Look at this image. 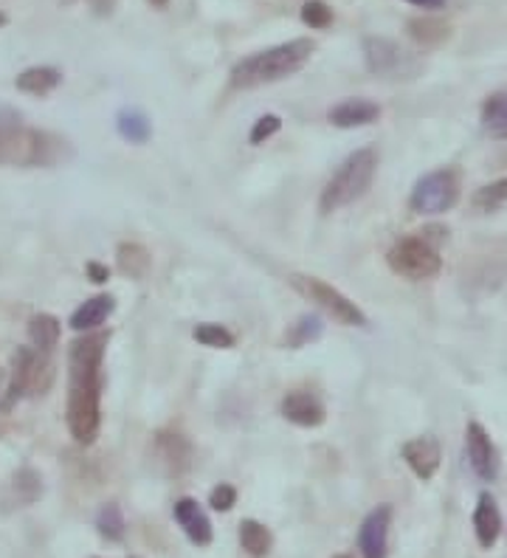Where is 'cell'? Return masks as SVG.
Returning <instances> with one entry per match:
<instances>
[{
  "label": "cell",
  "mask_w": 507,
  "mask_h": 558,
  "mask_svg": "<svg viewBox=\"0 0 507 558\" xmlns=\"http://www.w3.org/2000/svg\"><path fill=\"white\" fill-rule=\"evenodd\" d=\"M116 130L130 144H144L153 136V124H149V119L144 117L142 110H122L116 117Z\"/></svg>",
  "instance_id": "cell-24"
},
{
  "label": "cell",
  "mask_w": 507,
  "mask_h": 558,
  "mask_svg": "<svg viewBox=\"0 0 507 558\" xmlns=\"http://www.w3.org/2000/svg\"><path fill=\"white\" fill-rule=\"evenodd\" d=\"M62 82V71L51 69V65H34V69H26L23 74H17L14 85L17 90L28 96H46L57 88Z\"/></svg>",
  "instance_id": "cell-21"
},
{
  "label": "cell",
  "mask_w": 507,
  "mask_h": 558,
  "mask_svg": "<svg viewBox=\"0 0 507 558\" xmlns=\"http://www.w3.org/2000/svg\"><path fill=\"white\" fill-rule=\"evenodd\" d=\"M192 339L203 348H212V350H229L237 344V336L231 333L226 325H215V322H203L192 330Z\"/></svg>",
  "instance_id": "cell-26"
},
{
  "label": "cell",
  "mask_w": 507,
  "mask_h": 558,
  "mask_svg": "<svg viewBox=\"0 0 507 558\" xmlns=\"http://www.w3.org/2000/svg\"><path fill=\"white\" fill-rule=\"evenodd\" d=\"M473 531H476L480 547L491 550V547L496 545V538H499L502 533V517L491 494H482L480 497V505H476V511H473Z\"/></svg>",
  "instance_id": "cell-18"
},
{
  "label": "cell",
  "mask_w": 507,
  "mask_h": 558,
  "mask_svg": "<svg viewBox=\"0 0 507 558\" xmlns=\"http://www.w3.org/2000/svg\"><path fill=\"white\" fill-rule=\"evenodd\" d=\"M62 336V325L57 316L51 314H34L28 319V341H32V348L43 350V353H51V350L60 344Z\"/></svg>",
  "instance_id": "cell-22"
},
{
  "label": "cell",
  "mask_w": 507,
  "mask_h": 558,
  "mask_svg": "<svg viewBox=\"0 0 507 558\" xmlns=\"http://www.w3.org/2000/svg\"><path fill=\"white\" fill-rule=\"evenodd\" d=\"M482 124L494 138H507V94L487 96L482 105Z\"/></svg>",
  "instance_id": "cell-25"
},
{
  "label": "cell",
  "mask_w": 507,
  "mask_h": 558,
  "mask_svg": "<svg viewBox=\"0 0 507 558\" xmlns=\"http://www.w3.org/2000/svg\"><path fill=\"white\" fill-rule=\"evenodd\" d=\"M116 268L130 279H144L153 268V254L142 243H122L116 248Z\"/></svg>",
  "instance_id": "cell-20"
},
{
  "label": "cell",
  "mask_w": 507,
  "mask_h": 558,
  "mask_svg": "<svg viewBox=\"0 0 507 558\" xmlns=\"http://www.w3.org/2000/svg\"><path fill=\"white\" fill-rule=\"evenodd\" d=\"M149 3H153L156 9H167L169 7V0H149Z\"/></svg>",
  "instance_id": "cell-36"
},
{
  "label": "cell",
  "mask_w": 507,
  "mask_h": 558,
  "mask_svg": "<svg viewBox=\"0 0 507 558\" xmlns=\"http://www.w3.org/2000/svg\"><path fill=\"white\" fill-rule=\"evenodd\" d=\"M7 23H9V17H7V14H3V12H0V28L7 26Z\"/></svg>",
  "instance_id": "cell-37"
},
{
  "label": "cell",
  "mask_w": 507,
  "mask_h": 558,
  "mask_svg": "<svg viewBox=\"0 0 507 558\" xmlns=\"http://www.w3.org/2000/svg\"><path fill=\"white\" fill-rule=\"evenodd\" d=\"M313 51H316V43L307 40V37H297V40L279 43V46L265 48L257 54L243 57L231 69L229 85L234 90H254L288 80V76L299 74L311 62Z\"/></svg>",
  "instance_id": "cell-3"
},
{
  "label": "cell",
  "mask_w": 507,
  "mask_h": 558,
  "mask_svg": "<svg viewBox=\"0 0 507 558\" xmlns=\"http://www.w3.org/2000/svg\"><path fill=\"white\" fill-rule=\"evenodd\" d=\"M96 527L108 542H122L124 533H128V522L122 517V508L116 502H108L96 517Z\"/></svg>",
  "instance_id": "cell-27"
},
{
  "label": "cell",
  "mask_w": 507,
  "mask_h": 558,
  "mask_svg": "<svg viewBox=\"0 0 507 558\" xmlns=\"http://www.w3.org/2000/svg\"><path fill=\"white\" fill-rule=\"evenodd\" d=\"M302 23L307 28L322 32V28H327L333 23V9L327 7L325 0H311V3H304L302 7Z\"/></svg>",
  "instance_id": "cell-31"
},
{
  "label": "cell",
  "mask_w": 507,
  "mask_h": 558,
  "mask_svg": "<svg viewBox=\"0 0 507 558\" xmlns=\"http://www.w3.org/2000/svg\"><path fill=\"white\" fill-rule=\"evenodd\" d=\"M381 108L378 102H372V99H345V102H338L336 108H330L327 119L330 124L341 130H352V128H366V124L378 122Z\"/></svg>",
  "instance_id": "cell-17"
},
{
  "label": "cell",
  "mask_w": 507,
  "mask_h": 558,
  "mask_svg": "<svg viewBox=\"0 0 507 558\" xmlns=\"http://www.w3.org/2000/svg\"><path fill=\"white\" fill-rule=\"evenodd\" d=\"M288 282H291V288L299 293V296H304V300H311L313 305L322 307V311H325L327 316H333L338 325H347V327L370 325L364 311H361L352 300H347L345 293L338 291V288L327 286L325 279L307 277V274H293Z\"/></svg>",
  "instance_id": "cell-6"
},
{
  "label": "cell",
  "mask_w": 507,
  "mask_h": 558,
  "mask_svg": "<svg viewBox=\"0 0 507 558\" xmlns=\"http://www.w3.org/2000/svg\"><path fill=\"white\" fill-rule=\"evenodd\" d=\"M406 32H409V37L423 48L443 46V43L451 37V26H448L446 21H439V17H432V14L412 17V21L406 23Z\"/></svg>",
  "instance_id": "cell-19"
},
{
  "label": "cell",
  "mask_w": 507,
  "mask_h": 558,
  "mask_svg": "<svg viewBox=\"0 0 507 558\" xmlns=\"http://www.w3.org/2000/svg\"><path fill=\"white\" fill-rule=\"evenodd\" d=\"M409 3H414V7H420V9H437V7H443V0H409Z\"/></svg>",
  "instance_id": "cell-35"
},
{
  "label": "cell",
  "mask_w": 507,
  "mask_h": 558,
  "mask_svg": "<svg viewBox=\"0 0 507 558\" xmlns=\"http://www.w3.org/2000/svg\"><path fill=\"white\" fill-rule=\"evenodd\" d=\"M322 336V319L318 316H302L297 325L288 327V333H285V344L293 350L304 348V344H311Z\"/></svg>",
  "instance_id": "cell-28"
},
{
  "label": "cell",
  "mask_w": 507,
  "mask_h": 558,
  "mask_svg": "<svg viewBox=\"0 0 507 558\" xmlns=\"http://www.w3.org/2000/svg\"><path fill=\"white\" fill-rule=\"evenodd\" d=\"M51 381H55V364L48 353L37 348H21L12 355V378H9L3 409H12L26 396H46Z\"/></svg>",
  "instance_id": "cell-5"
},
{
  "label": "cell",
  "mask_w": 507,
  "mask_h": 558,
  "mask_svg": "<svg viewBox=\"0 0 507 558\" xmlns=\"http://www.w3.org/2000/svg\"><path fill=\"white\" fill-rule=\"evenodd\" d=\"M71 158V144L48 130L23 124L21 113L0 108V167H57Z\"/></svg>",
  "instance_id": "cell-2"
},
{
  "label": "cell",
  "mask_w": 507,
  "mask_h": 558,
  "mask_svg": "<svg viewBox=\"0 0 507 558\" xmlns=\"http://www.w3.org/2000/svg\"><path fill=\"white\" fill-rule=\"evenodd\" d=\"M65 3H71V0H65Z\"/></svg>",
  "instance_id": "cell-40"
},
{
  "label": "cell",
  "mask_w": 507,
  "mask_h": 558,
  "mask_svg": "<svg viewBox=\"0 0 507 558\" xmlns=\"http://www.w3.org/2000/svg\"><path fill=\"white\" fill-rule=\"evenodd\" d=\"M336 558H352V556H336Z\"/></svg>",
  "instance_id": "cell-38"
},
{
  "label": "cell",
  "mask_w": 507,
  "mask_h": 558,
  "mask_svg": "<svg viewBox=\"0 0 507 558\" xmlns=\"http://www.w3.org/2000/svg\"><path fill=\"white\" fill-rule=\"evenodd\" d=\"M466 451L473 474L485 480V483H494L496 474H499V454H496L494 440H491V435H487L482 423H468Z\"/></svg>",
  "instance_id": "cell-10"
},
{
  "label": "cell",
  "mask_w": 507,
  "mask_h": 558,
  "mask_svg": "<svg viewBox=\"0 0 507 558\" xmlns=\"http://www.w3.org/2000/svg\"><path fill=\"white\" fill-rule=\"evenodd\" d=\"M116 311V300L110 293H96L88 302H82L71 314V330L76 333H94V330H101V325L108 322V316Z\"/></svg>",
  "instance_id": "cell-16"
},
{
  "label": "cell",
  "mask_w": 507,
  "mask_h": 558,
  "mask_svg": "<svg viewBox=\"0 0 507 558\" xmlns=\"http://www.w3.org/2000/svg\"><path fill=\"white\" fill-rule=\"evenodd\" d=\"M460 190V170L439 167L414 184L412 195H409V209L418 211V215H443V211L457 206Z\"/></svg>",
  "instance_id": "cell-8"
},
{
  "label": "cell",
  "mask_w": 507,
  "mask_h": 558,
  "mask_svg": "<svg viewBox=\"0 0 507 558\" xmlns=\"http://www.w3.org/2000/svg\"><path fill=\"white\" fill-rule=\"evenodd\" d=\"M364 57L366 69L375 76H384V80H403V76H412L418 71V60L386 37H366Z\"/></svg>",
  "instance_id": "cell-9"
},
{
  "label": "cell",
  "mask_w": 507,
  "mask_h": 558,
  "mask_svg": "<svg viewBox=\"0 0 507 558\" xmlns=\"http://www.w3.org/2000/svg\"><path fill=\"white\" fill-rule=\"evenodd\" d=\"M279 412H282L285 421H291L293 426H302V429H316V426L327 421L325 403L318 401V396L307 392V389H291L282 398Z\"/></svg>",
  "instance_id": "cell-12"
},
{
  "label": "cell",
  "mask_w": 507,
  "mask_h": 558,
  "mask_svg": "<svg viewBox=\"0 0 507 558\" xmlns=\"http://www.w3.org/2000/svg\"><path fill=\"white\" fill-rule=\"evenodd\" d=\"M389 527H393V505H378L366 513L359 531V550L364 558H386L389 553Z\"/></svg>",
  "instance_id": "cell-11"
},
{
  "label": "cell",
  "mask_w": 507,
  "mask_h": 558,
  "mask_svg": "<svg viewBox=\"0 0 507 558\" xmlns=\"http://www.w3.org/2000/svg\"><path fill=\"white\" fill-rule=\"evenodd\" d=\"M386 263L398 277L412 279V282H423V279H434L443 271V257H439L437 245L428 243L423 234L414 238H403L389 248Z\"/></svg>",
  "instance_id": "cell-7"
},
{
  "label": "cell",
  "mask_w": 507,
  "mask_h": 558,
  "mask_svg": "<svg viewBox=\"0 0 507 558\" xmlns=\"http://www.w3.org/2000/svg\"><path fill=\"white\" fill-rule=\"evenodd\" d=\"M158 463L167 469V474H183L192 465V442L181 435V432H158L156 442H153Z\"/></svg>",
  "instance_id": "cell-14"
},
{
  "label": "cell",
  "mask_w": 507,
  "mask_h": 558,
  "mask_svg": "<svg viewBox=\"0 0 507 558\" xmlns=\"http://www.w3.org/2000/svg\"><path fill=\"white\" fill-rule=\"evenodd\" d=\"M176 522L181 524V531L186 533V538H190L192 545L195 547H209L212 545V536H215V531H212V522L209 517H206V511L201 508V502L192 497H183L176 502Z\"/></svg>",
  "instance_id": "cell-15"
},
{
  "label": "cell",
  "mask_w": 507,
  "mask_h": 558,
  "mask_svg": "<svg viewBox=\"0 0 507 558\" xmlns=\"http://www.w3.org/2000/svg\"><path fill=\"white\" fill-rule=\"evenodd\" d=\"M400 454H403L406 465L412 469L414 477L423 480V483H428V480L437 474L439 460H443L439 442L434 440V437H414V440H406Z\"/></svg>",
  "instance_id": "cell-13"
},
{
  "label": "cell",
  "mask_w": 507,
  "mask_h": 558,
  "mask_svg": "<svg viewBox=\"0 0 507 558\" xmlns=\"http://www.w3.org/2000/svg\"><path fill=\"white\" fill-rule=\"evenodd\" d=\"M282 130V119L274 117V113H268V117H259L257 122H254V128H251V136L249 142L251 144H265L268 138H274Z\"/></svg>",
  "instance_id": "cell-32"
},
{
  "label": "cell",
  "mask_w": 507,
  "mask_h": 558,
  "mask_svg": "<svg viewBox=\"0 0 507 558\" xmlns=\"http://www.w3.org/2000/svg\"><path fill=\"white\" fill-rule=\"evenodd\" d=\"M85 274H88V279L90 282H96V286H105V282L110 279V268L96 263V259H90L88 266H85Z\"/></svg>",
  "instance_id": "cell-34"
},
{
  "label": "cell",
  "mask_w": 507,
  "mask_h": 558,
  "mask_svg": "<svg viewBox=\"0 0 507 558\" xmlns=\"http://www.w3.org/2000/svg\"><path fill=\"white\" fill-rule=\"evenodd\" d=\"M110 333L94 330L68 348V432L80 446H90L101 426V387H105V350Z\"/></svg>",
  "instance_id": "cell-1"
},
{
  "label": "cell",
  "mask_w": 507,
  "mask_h": 558,
  "mask_svg": "<svg viewBox=\"0 0 507 558\" xmlns=\"http://www.w3.org/2000/svg\"><path fill=\"white\" fill-rule=\"evenodd\" d=\"M209 505H212V508H215V511H220V513L231 511V508H234V505H237V488H234V485L220 483V485H217V488H212Z\"/></svg>",
  "instance_id": "cell-33"
},
{
  "label": "cell",
  "mask_w": 507,
  "mask_h": 558,
  "mask_svg": "<svg viewBox=\"0 0 507 558\" xmlns=\"http://www.w3.org/2000/svg\"><path fill=\"white\" fill-rule=\"evenodd\" d=\"M130 558H138V556H130Z\"/></svg>",
  "instance_id": "cell-39"
},
{
  "label": "cell",
  "mask_w": 507,
  "mask_h": 558,
  "mask_svg": "<svg viewBox=\"0 0 507 558\" xmlns=\"http://www.w3.org/2000/svg\"><path fill=\"white\" fill-rule=\"evenodd\" d=\"M240 545H243V550L251 558H265L270 553V547H274V536H270L268 527L263 522H257V519H243L240 522Z\"/></svg>",
  "instance_id": "cell-23"
},
{
  "label": "cell",
  "mask_w": 507,
  "mask_h": 558,
  "mask_svg": "<svg viewBox=\"0 0 507 558\" xmlns=\"http://www.w3.org/2000/svg\"><path fill=\"white\" fill-rule=\"evenodd\" d=\"M505 204H507V178H502V181H496V184L482 186V190L473 195V206L482 211H496Z\"/></svg>",
  "instance_id": "cell-29"
},
{
  "label": "cell",
  "mask_w": 507,
  "mask_h": 558,
  "mask_svg": "<svg viewBox=\"0 0 507 558\" xmlns=\"http://www.w3.org/2000/svg\"><path fill=\"white\" fill-rule=\"evenodd\" d=\"M14 490L23 502H34L43 494V480L34 469H21L14 474Z\"/></svg>",
  "instance_id": "cell-30"
},
{
  "label": "cell",
  "mask_w": 507,
  "mask_h": 558,
  "mask_svg": "<svg viewBox=\"0 0 507 558\" xmlns=\"http://www.w3.org/2000/svg\"><path fill=\"white\" fill-rule=\"evenodd\" d=\"M375 175H378V150L375 147H361L352 156H347L345 163L336 170V175L327 181L325 190H322V198H318V209L330 215V211L355 204L370 192Z\"/></svg>",
  "instance_id": "cell-4"
}]
</instances>
